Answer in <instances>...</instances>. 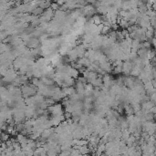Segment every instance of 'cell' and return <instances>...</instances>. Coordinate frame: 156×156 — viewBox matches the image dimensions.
<instances>
[{"label": "cell", "instance_id": "6da1fadb", "mask_svg": "<svg viewBox=\"0 0 156 156\" xmlns=\"http://www.w3.org/2000/svg\"><path fill=\"white\" fill-rule=\"evenodd\" d=\"M132 68H133L132 62L129 61V60H128V61H124L123 63H122V72H123L124 74H126V75H130Z\"/></svg>", "mask_w": 156, "mask_h": 156}, {"label": "cell", "instance_id": "7a4b0ae2", "mask_svg": "<svg viewBox=\"0 0 156 156\" xmlns=\"http://www.w3.org/2000/svg\"><path fill=\"white\" fill-rule=\"evenodd\" d=\"M17 142L19 144H24V143H27V136H25V135L23 134H17Z\"/></svg>", "mask_w": 156, "mask_h": 156}, {"label": "cell", "instance_id": "3957f363", "mask_svg": "<svg viewBox=\"0 0 156 156\" xmlns=\"http://www.w3.org/2000/svg\"><path fill=\"white\" fill-rule=\"evenodd\" d=\"M131 136V133H130L129 130L128 129H124L121 130V138L123 139V141L126 142L128 140V138Z\"/></svg>", "mask_w": 156, "mask_h": 156}, {"label": "cell", "instance_id": "277c9868", "mask_svg": "<svg viewBox=\"0 0 156 156\" xmlns=\"http://www.w3.org/2000/svg\"><path fill=\"white\" fill-rule=\"evenodd\" d=\"M79 153L81 154V155H83V154H90V152H91V151H90L89 147H88V145H85V146H81L79 148Z\"/></svg>", "mask_w": 156, "mask_h": 156}, {"label": "cell", "instance_id": "5b68a950", "mask_svg": "<svg viewBox=\"0 0 156 156\" xmlns=\"http://www.w3.org/2000/svg\"><path fill=\"white\" fill-rule=\"evenodd\" d=\"M8 140H10L9 134L6 133V132H4V131H2V133L0 134V141L2 142V143H6V142H8Z\"/></svg>", "mask_w": 156, "mask_h": 156}, {"label": "cell", "instance_id": "8992f818", "mask_svg": "<svg viewBox=\"0 0 156 156\" xmlns=\"http://www.w3.org/2000/svg\"><path fill=\"white\" fill-rule=\"evenodd\" d=\"M32 12H33V14H34V15H40V14H42L44 11H43L42 8H36L34 10H33Z\"/></svg>", "mask_w": 156, "mask_h": 156}, {"label": "cell", "instance_id": "52a82bcc", "mask_svg": "<svg viewBox=\"0 0 156 156\" xmlns=\"http://www.w3.org/2000/svg\"><path fill=\"white\" fill-rule=\"evenodd\" d=\"M1 133H2V131H1V130H0V134H1Z\"/></svg>", "mask_w": 156, "mask_h": 156}]
</instances>
